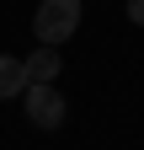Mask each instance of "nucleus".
<instances>
[{"mask_svg": "<svg viewBox=\"0 0 144 150\" xmlns=\"http://www.w3.org/2000/svg\"><path fill=\"white\" fill-rule=\"evenodd\" d=\"M75 27H80V0H43L38 16H32V38L48 48H59Z\"/></svg>", "mask_w": 144, "mask_h": 150, "instance_id": "nucleus-1", "label": "nucleus"}, {"mask_svg": "<svg viewBox=\"0 0 144 150\" xmlns=\"http://www.w3.org/2000/svg\"><path fill=\"white\" fill-rule=\"evenodd\" d=\"M22 102H27V118L38 123V129H59V123H64V97H59L53 86H27Z\"/></svg>", "mask_w": 144, "mask_h": 150, "instance_id": "nucleus-2", "label": "nucleus"}, {"mask_svg": "<svg viewBox=\"0 0 144 150\" xmlns=\"http://www.w3.org/2000/svg\"><path fill=\"white\" fill-rule=\"evenodd\" d=\"M22 64H27V81H32V86H53V75L64 70V64H59V48H48V43H38V54L22 59Z\"/></svg>", "mask_w": 144, "mask_h": 150, "instance_id": "nucleus-3", "label": "nucleus"}, {"mask_svg": "<svg viewBox=\"0 0 144 150\" xmlns=\"http://www.w3.org/2000/svg\"><path fill=\"white\" fill-rule=\"evenodd\" d=\"M32 81H27V64L11 59V54H0V97H22Z\"/></svg>", "mask_w": 144, "mask_h": 150, "instance_id": "nucleus-4", "label": "nucleus"}, {"mask_svg": "<svg viewBox=\"0 0 144 150\" xmlns=\"http://www.w3.org/2000/svg\"><path fill=\"white\" fill-rule=\"evenodd\" d=\"M128 22H139V27H144V0H128Z\"/></svg>", "mask_w": 144, "mask_h": 150, "instance_id": "nucleus-5", "label": "nucleus"}]
</instances>
